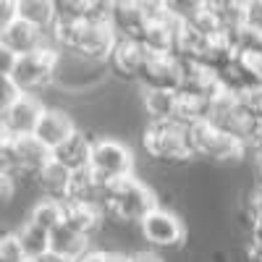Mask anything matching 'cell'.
<instances>
[{
	"label": "cell",
	"mask_w": 262,
	"mask_h": 262,
	"mask_svg": "<svg viewBox=\"0 0 262 262\" xmlns=\"http://www.w3.org/2000/svg\"><path fill=\"white\" fill-rule=\"evenodd\" d=\"M160 207V196L149 184L142 179L126 176L113 184L105 186V202L102 210L107 215V221H113L116 226L126 228L131 223H142L149 212H155Z\"/></svg>",
	"instance_id": "1"
},
{
	"label": "cell",
	"mask_w": 262,
	"mask_h": 262,
	"mask_svg": "<svg viewBox=\"0 0 262 262\" xmlns=\"http://www.w3.org/2000/svg\"><path fill=\"white\" fill-rule=\"evenodd\" d=\"M142 147L149 158L168 165H184L194 158L189 128L179 126L176 121H168V123L147 121L142 128Z\"/></svg>",
	"instance_id": "2"
},
{
	"label": "cell",
	"mask_w": 262,
	"mask_h": 262,
	"mask_svg": "<svg viewBox=\"0 0 262 262\" xmlns=\"http://www.w3.org/2000/svg\"><path fill=\"white\" fill-rule=\"evenodd\" d=\"M134 168H137V155L126 142H121L111 134L95 137L90 170L95 173L100 186H107L126 176H134Z\"/></svg>",
	"instance_id": "3"
},
{
	"label": "cell",
	"mask_w": 262,
	"mask_h": 262,
	"mask_svg": "<svg viewBox=\"0 0 262 262\" xmlns=\"http://www.w3.org/2000/svg\"><path fill=\"white\" fill-rule=\"evenodd\" d=\"M60 60H63V53L58 48L48 45V48H42L37 53L21 55L11 79L21 86V92H24V95H34V92H42V90H50V86L58 81Z\"/></svg>",
	"instance_id": "4"
},
{
	"label": "cell",
	"mask_w": 262,
	"mask_h": 262,
	"mask_svg": "<svg viewBox=\"0 0 262 262\" xmlns=\"http://www.w3.org/2000/svg\"><path fill=\"white\" fill-rule=\"evenodd\" d=\"M189 134H191L194 158H207L215 163H238L252 152L242 139H236L233 134H228V131L217 128L207 121L189 128Z\"/></svg>",
	"instance_id": "5"
},
{
	"label": "cell",
	"mask_w": 262,
	"mask_h": 262,
	"mask_svg": "<svg viewBox=\"0 0 262 262\" xmlns=\"http://www.w3.org/2000/svg\"><path fill=\"white\" fill-rule=\"evenodd\" d=\"M48 105L42 102L37 95H21L13 105L0 111V134L3 137H34L39 121L45 118Z\"/></svg>",
	"instance_id": "6"
},
{
	"label": "cell",
	"mask_w": 262,
	"mask_h": 262,
	"mask_svg": "<svg viewBox=\"0 0 262 262\" xmlns=\"http://www.w3.org/2000/svg\"><path fill=\"white\" fill-rule=\"evenodd\" d=\"M139 233L155 249H179L186 242V223L179 212L158 207L139 223Z\"/></svg>",
	"instance_id": "7"
},
{
	"label": "cell",
	"mask_w": 262,
	"mask_h": 262,
	"mask_svg": "<svg viewBox=\"0 0 262 262\" xmlns=\"http://www.w3.org/2000/svg\"><path fill=\"white\" fill-rule=\"evenodd\" d=\"M181 74H184V66H181V60L176 55L149 53L144 69L137 76V84H139V90H170V92H179Z\"/></svg>",
	"instance_id": "8"
},
{
	"label": "cell",
	"mask_w": 262,
	"mask_h": 262,
	"mask_svg": "<svg viewBox=\"0 0 262 262\" xmlns=\"http://www.w3.org/2000/svg\"><path fill=\"white\" fill-rule=\"evenodd\" d=\"M48 45H50L48 32L37 29L34 24H29V21H24V18H16L6 29H0V48L16 53L18 58L29 55V53H37V50L48 48Z\"/></svg>",
	"instance_id": "9"
},
{
	"label": "cell",
	"mask_w": 262,
	"mask_h": 262,
	"mask_svg": "<svg viewBox=\"0 0 262 262\" xmlns=\"http://www.w3.org/2000/svg\"><path fill=\"white\" fill-rule=\"evenodd\" d=\"M111 24H113L118 39H137V42H142L147 29H149L147 13L142 8V0H116L113 13H111Z\"/></svg>",
	"instance_id": "10"
},
{
	"label": "cell",
	"mask_w": 262,
	"mask_h": 262,
	"mask_svg": "<svg viewBox=\"0 0 262 262\" xmlns=\"http://www.w3.org/2000/svg\"><path fill=\"white\" fill-rule=\"evenodd\" d=\"M76 131H79V126L74 123L69 111H63V107H48L45 118L39 121V126L34 131V137L45 144L50 152H55L60 144L69 142Z\"/></svg>",
	"instance_id": "11"
},
{
	"label": "cell",
	"mask_w": 262,
	"mask_h": 262,
	"mask_svg": "<svg viewBox=\"0 0 262 262\" xmlns=\"http://www.w3.org/2000/svg\"><path fill=\"white\" fill-rule=\"evenodd\" d=\"M147 55H149V50L142 45V42H137V39H118L107 69H111L116 76L126 79V81H137L139 71L144 69V63H147Z\"/></svg>",
	"instance_id": "12"
},
{
	"label": "cell",
	"mask_w": 262,
	"mask_h": 262,
	"mask_svg": "<svg viewBox=\"0 0 262 262\" xmlns=\"http://www.w3.org/2000/svg\"><path fill=\"white\" fill-rule=\"evenodd\" d=\"M92 144H95V137H86L84 131L79 128L69 142L60 144L53 152V160L60 163L66 170H71V173L86 170V168H90V163H92Z\"/></svg>",
	"instance_id": "13"
},
{
	"label": "cell",
	"mask_w": 262,
	"mask_h": 262,
	"mask_svg": "<svg viewBox=\"0 0 262 262\" xmlns=\"http://www.w3.org/2000/svg\"><path fill=\"white\" fill-rule=\"evenodd\" d=\"M107 215L100 205H90V202H66V226H71L76 233L92 238L95 233H100L105 228Z\"/></svg>",
	"instance_id": "14"
},
{
	"label": "cell",
	"mask_w": 262,
	"mask_h": 262,
	"mask_svg": "<svg viewBox=\"0 0 262 262\" xmlns=\"http://www.w3.org/2000/svg\"><path fill=\"white\" fill-rule=\"evenodd\" d=\"M179 105H181V95L179 92H170V90H142V111H144L147 121H158V123L176 121Z\"/></svg>",
	"instance_id": "15"
},
{
	"label": "cell",
	"mask_w": 262,
	"mask_h": 262,
	"mask_svg": "<svg viewBox=\"0 0 262 262\" xmlns=\"http://www.w3.org/2000/svg\"><path fill=\"white\" fill-rule=\"evenodd\" d=\"M71 170H66L60 163L50 160L45 168H42V173L37 176L34 186L42 191V196H50V200H60L66 202V194H69V186H71Z\"/></svg>",
	"instance_id": "16"
},
{
	"label": "cell",
	"mask_w": 262,
	"mask_h": 262,
	"mask_svg": "<svg viewBox=\"0 0 262 262\" xmlns=\"http://www.w3.org/2000/svg\"><path fill=\"white\" fill-rule=\"evenodd\" d=\"M27 221L42 231L53 233L55 228H60L66 223V202L60 200H50V196H39V200L29 207Z\"/></svg>",
	"instance_id": "17"
},
{
	"label": "cell",
	"mask_w": 262,
	"mask_h": 262,
	"mask_svg": "<svg viewBox=\"0 0 262 262\" xmlns=\"http://www.w3.org/2000/svg\"><path fill=\"white\" fill-rule=\"evenodd\" d=\"M50 249L76 262L79 257H84L86 252L92 249V238H86V236L76 233L71 226L63 223L60 228H55V231L50 233Z\"/></svg>",
	"instance_id": "18"
},
{
	"label": "cell",
	"mask_w": 262,
	"mask_h": 262,
	"mask_svg": "<svg viewBox=\"0 0 262 262\" xmlns=\"http://www.w3.org/2000/svg\"><path fill=\"white\" fill-rule=\"evenodd\" d=\"M210 6H212L217 21H221L226 37L249 24V3L247 0H210Z\"/></svg>",
	"instance_id": "19"
},
{
	"label": "cell",
	"mask_w": 262,
	"mask_h": 262,
	"mask_svg": "<svg viewBox=\"0 0 262 262\" xmlns=\"http://www.w3.org/2000/svg\"><path fill=\"white\" fill-rule=\"evenodd\" d=\"M18 18H24L37 29L50 34L55 18H58L55 3H50V0H18Z\"/></svg>",
	"instance_id": "20"
},
{
	"label": "cell",
	"mask_w": 262,
	"mask_h": 262,
	"mask_svg": "<svg viewBox=\"0 0 262 262\" xmlns=\"http://www.w3.org/2000/svg\"><path fill=\"white\" fill-rule=\"evenodd\" d=\"M16 236H18V242H21V247H24L29 259H39L42 254L50 252V233L32 226L29 221H24L16 228Z\"/></svg>",
	"instance_id": "21"
},
{
	"label": "cell",
	"mask_w": 262,
	"mask_h": 262,
	"mask_svg": "<svg viewBox=\"0 0 262 262\" xmlns=\"http://www.w3.org/2000/svg\"><path fill=\"white\" fill-rule=\"evenodd\" d=\"M27 252L21 247L16 231H8L3 236V242H0V262H27Z\"/></svg>",
	"instance_id": "22"
},
{
	"label": "cell",
	"mask_w": 262,
	"mask_h": 262,
	"mask_svg": "<svg viewBox=\"0 0 262 262\" xmlns=\"http://www.w3.org/2000/svg\"><path fill=\"white\" fill-rule=\"evenodd\" d=\"M76 262H131V259L126 252H118V249H90Z\"/></svg>",
	"instance_id": "23"
},
{
	"label": "cell",
	"mask_w": 262,
	"mask_h": 262,
	"mask_svg": "<svg viewBox=\"0 0 262 262\" xmlns=\"http://www.w3.org/2000/svg\"><path fill=\"white\" fill-rule=\"evenodd\" d=\"M21 95V86L11 79V76H0V111H3V107H8V105H13Z\"/></svg>",
	"instance_id": "24"
},
{
	"label": "cell",
	"mask_w": 262,
	"mask_h": 262,
	"mask_svg": "<svg viewBox=\"0 0 262 262\" xmlns=\"http://www.w3.org/2000/svg\"><path fill=\"white\" fill-rule=\"evenodd\" d=\"M16 189H18V181L11 176V173H0V200H3V205H6V207L13 202Z\"/></svg>",
	"instance_id": "25"
},
{
	"label": "cell",
	"mask_w": 262,
	"mask_h": 262,
	"mask_svg": "<svg viewBox=\"0 0 262 262\" xmlns=\"http://www.w3.org/2000/svg\"><path fill=\"white\" fill-rule=\"evenodd\" d=\"M16 66H18V55L6 50V48H0V76H13Z\"/></svg>",
	"instance_id": "26"
},
{
	"label": "cell",
	"mask_w": 262,
	"mask_h": 262,
	"mask_svg": "<svg viewBox=\"0 0 262 262\" xmlns=\"http://www.w3.org/2000/svg\"><path fill=\"white\" fill-rule=\"evenodd\" d=\"M249 27L262 32V0H249Z\"/></svg>",
	"instance_id": "27"
},
{
	"label": "cell",
	"mask_w": 262,
	"mask_h": 262,
	"mask_svg": "<svg viewBox=\"0 0 262 262\" xmlns=\"http://www.w3.org/2000/svg\"><path fill=\"white\" fill-rule=\"evenodd\" d=\"M131 262H165L158 252H152V249H137V252H131L128 254Z\"/></svg>",
	"instance_id": "28"
},
{
	"label": "cell",
	"mask_w": 262,
	"mask_h": 262,
	"mask_svg": "<svg viewBox=\"0 0 262 262\" xmlns=\"http://www.w3.org/2000/svg\"><path fill=\"white\" fill-rule=\"evenodd\" d=\"M252 152L262 155V121H259V123H257V128H254V137H252Z\"/></svg>",
	"instance_id": "29"
},
{
	"label": "cell",
	"mask_w": 262,
	"mask_h": 262,
	"mask_svg": "<svg viewBox=\"0 0 262 262\" xmlns=\"http://www.w3.org/2000/svg\"><path fill=\"white\" fill-rule=\"evenodd\" d=\"M34 262H74V259H69V257H63V254H58V252H48V254H42L39 259H34Z\"/></svg>",
	"instance_id": "30"
},
{
	"label": "cell",
	"mask_w": 262,
	"mask_h": 262,
	"mask_svg": "<svg viewBox=\"0 0 262 262\" xmlns=\"http://www.w3.org/2000/svg\"><path fill=\"white\" fill-rule=\"evenodd\" d=\"M27 262H34V259H27Z\"/></svg>",
	"instance_id": "31"
}]
</instances>
